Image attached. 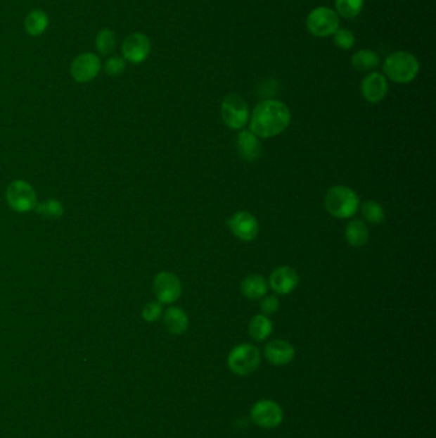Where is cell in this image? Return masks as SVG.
<instances>
[{"label":"cell","instance_id":"29","mask_svg":"<svg viewBox=\"0 0 436 438\" xmlns=\"http://www.w3.org/2000/svg\"><path fill=\"white\" fill-rule=\"evenodd\" d=\"M260 300V309L262 311V314L273 315L276 311H279L281 303H279V299L275 296V295L264 296Z\"/></svg>","mask_w":436,"mask_h":438},{"label":"cell","instance_id":"1","mask_svg":"<svg viewBox=\"0 0 436 438\" xmlns=\"http://www.w3.org/2000/svg\"><path fill=\"white\" fill-rule=\"evenodd\" d=\"M290 111L279 100H264L253 109L250 115V131L259 139L275 137L288 128Z\"/></svg>","mask_w":436,"mask_h":438},{"label":"cell","instance_id":"18","mask_svg":"<svg viewBox=\"0 0 436 438\" xmlns=\"http://www.w3.org/2000/svg\"><path fill=\"white\" fill-rule=\"evenodd\" d=\"M269 284L260 275L247 276L241 283V292L250 300H260L267 295Z\"/></svg>","mask_w":436,"mask_h":438},{"label":"cell","instance_id":"7","mask_svg":"<svg viewBox=\"0 0 436 438\" xmlns=\"http://www.w3.org/2000/svg\"><path fill=\"white\" fill-rule=\"evenodd\" d=\"M7 200L15 212L27 213L36 206L35 191L31 184L17 180L8 186Z\"/></svg>","mask_w":436,"mask_h":438},{"label":"cell","instance_id":"11","mask_svg":"<svg viewBox=\"0 0 436 438\" xmlns=\"http://www.w3.org/2000/svg\"><path fill=\"white\" fill-rule=\"evenodd\" d=\"M253 422L261 428H275L283 422V411L278 403L262 400L255 403L251 409Z\"/></svg>","mask_w":436,"mask_h":438},{"label":"cell","instance_id":"23","mask_svg":"<svg viewBox=\"0 0 436 438\" xmlns=\"http://www.w3.org/2000/svg\"><path fill=\"white\" fill-rule=\"evenodd\" d=\"M362 214H364L366 222H368L371 225H380L385 219L384 208L375 200H368L362 205Z\"/></svg>","mask_w":436,"mask_h":438},{"label":"cell","instance_id":"3","mask_svg":"<svg viewBox=\"0 0 436 438\" xmlns=\"http://www.w3.org/2000/svg\"><path fill=\"white\" fill-rule=\"evenodd\" d=\"M420 64L412 54L406 51H397L385 59L384 72L387 78L398 84H407L418 75Z\"/></svg>","mask_w":436,"mask_h":438},{"label":"cell","instance_id":"17","mask_svg":"<svg viewBox=\"0 0 436 438\" xmlns=\"http://www.w3.org/2000/svg\"><path fill=\"white\" fill-rule=\"evenodd\" d=\"M164 325L169 332L173 334H183L188 330L190 319L182 308L172 306L164 314Z\"/></svg>","mask_w":436,"mask_h":438},{"label":"cell","instance_id":"6","mask_svg":"<svg viewBox=\"0 0 436 438\" xmlns=\"http://www.w3.org/2000/svg\"><path fill=\"white\" fill-rule=\"evenodd\" d=\"M307 29L312 35L320 37L334 35L339 29V17L331 8H316L307 17Z\"/></svg>","mask_w":436,"mask_h":438},{"label":"cell","instance_id":"28","mask_svg":"<svg viewBox=\"0 0 436 438\" xmlns=\"http://www.w3.org/2000/svg\"><path fill=\"white\" fill-rule=\"evenodd\" d=\"M162 304H160V303H155V301L148 303V304L143 308V311H142V317H143V319H145L146 322H148V323H153L155 320H158V319L162 317Z\"/></svg>","mask_w":436,"mask_h":438},{"label":"cell","instance_id":"19","mask_svg":"<svg viewBox=\"0 0 436 438\" xmlns=\"http://www.w3.org/2000/svg\"><path fill=\"white\" fill-rule=\"evenodd\" d=\"M370 237L368 228L365 225V222L359 219H353L347 227H345V239L348 244L354 248L365 246Z\"/></svg>","mask_w":436,"mask_h":438},{"label":"cell","instance_id":"26","mask_svg":"<svg viewBox=\"0 0 436 438\" xmlns=\"http://www.w3.org/2000/svg\"><path fill=\"white\" fill-rule=\"evenodd\" d=\"M36 211L46 218H58L63 214V206L56 200H49L44 204L39 205Z\"/></svg>","mask_w":436,"mask_h":438},{"label":"cell","instance_id":"9","mask_svg":"<svg viewBox=\"0 0 436 438\" xmlns=\"http://www.w3.org/2000/svg\"><path fill=\"white\" fill-rule=\"evenodd\" d=\"M228 227L238 240L251 242L259 234L260 225L256 217L250 212H237L228 219Z\"/></svg>","mask_w":436,"mask_h":438},{"label":"cell","instance_id":"30","mask_svg":"<svg viewBox=\"0 0 436 438\" xmlns=\"http://www.w3.org/2000/svg\"><path fill=\"white\" fill-rule=\"evenodd\" d=\"M126 68L124 58L112 57L106 61L105 72L109 76H120Z\"/></svg>","mask_w":436,"mask_h":438},{"label":"cell","instance_id":"20","mask_svg":"<svg viewBox=\"0 0 436 438\" xmlns=\"http://www.w3.org/2000/svg\"><path fill=\"white\" fill-rule=\"evenodd\" d=\"M273 332V323L265 314L255 315L248 325V333L255 341L261 342Z\"/></svg>","mask_w":436,"mask_h":438},{"label":"cell","instance_id":"2","mask_svg":"<svg viewBox=\"0 0 436 438\" xmlns=\"http://www.w3.org/2000/svg\"><path fill=\"white\" fill-rule=\"evenodd\" d=\"M323 204L334 218H351L359 209V198L351 187L338 184L328 190Z\"/></svg>","mask_w":436,"mask_h":438},{"label":"cell","instance_id":"12","mask_svg":"<svg viewBox=\"0 0 436 438\" xmlns=\"http://www.w3.org/2000/svg\"><path fill=\"white\" fill-rule=\"evenodd\" d=\"M101 70L100 58L94 53H84L70 64V75L77 82H89L96 77Z\"/></svg>","mask_w":436,"mask_h":438},{"label":"cell","instance_id":"5","mask_svg":"<svg viewBox=\"0 0 436 438\" xmlns=\"http://www.w3.org/2000/svg\"><path fill=\"white\" fill-rule=\"evenodd\" d=\"M222 118L231 130H243L250 120V108L238 94H229L222 103Z\"/></svg>","mask_w":436,"mask_h":438},{"label":"cell","instance_id":"22","mask_svg":"<svg viewBox=\"0 0 436 438\" xmlns=\"http://www.w3.org/2000/svg\"><path fill=\"white\" fill-rule=\"evenodd\" d=\"M379 56L373 50H359L352 57V65L361 72L371 71L379 65Z\"/></svg>","mask_w":436,"mask_h":438},{"label":"cell","instance_id":"16","mask_svg":"<svg viewBox=\"0 0 436 438\" xmlns=\"http://www.w3.org/2000/svg\"><path fill=\"white\" fill-rule=\"evenodd\" d=\"M238 154L246 162H255L260 158L262 153L260 139L252 134L250 130H242L237 137Z\"/></svg>","mask_w":436,"mask_h":438},{"label":"cell","instance_id":"15","mask_svg":"<svg viewBox=\"0 0 436 438\" xmlns=\"http://www.w3.org/2000/svg\"><path fill=\"white\" fill-rule=\"evenodd\" d=\"M265 358L274 365H287L295 359V350L286 339H273L264 350Z\"/></svg>","mask_w":436,"mask_h":438},{"label":"cell","instance_id":"24","mask_svg":"<svg viewBox=\"0 0 436 438\" xmlns=\"http://www.w3.org/2000/svg\"><path fill=\"white\" fill-rule=\"evenodd\" d=\"M339 15L345 18H354L364 8V0H337L335 1Z\"/></svg>","mask_w":436,"mask_h":438},{"label":"cell","instance_id":"13","mask_svg":"<svg viewBox=\"0 0 436 438\" xmlns=\"http://www.w3.org/2000/svg\"><path fill=\"white\" fill-rule=\"evenodd\" d=\"M298 282L300 277L295 269L289 265H281L275 268L269 278V286L279 295H289L297 289Z\"/></svg>","mask_w":436,"mask_h":438},{"label":"cell","instance_id":"14","mask_svg":"<svg viewBox=\"0 0 436 438\" xmlns=\"http://www.w3.org/2000/svg\"><path fill=\"white\" fill-rule=\"evenodd\" d=\"M387 78L384 75L373 72L370 75H367L361 84V92L362 96L365 98L368 103H379L381 100L387 96Z\"/></svg>","mask_w":436,"mask_h":438},{"label":"cell","instance_id":"10","mask_svg":"<svg viewBox=\"0 0 436 438\" xmlns=\"http://www.w3.org/2000/svg\"><path fill=\"white\" fill-rule=\"evenodd\" d=\"M151 51L150 39L145 34L134 32L128 36L122 45V54L128 62L140 64L148 59Z\"/></svg>","mask_w":436,"mask_h":438},{"label":"cell","instance_id":"27","mask_svg":"<svg viewBox=\"0 0 436 438\" xmlns=\"http://www.w3.org/2000/svg\"><path fill=\"white\" fill-rule=\"evenodd\" d=\"M334 43L340 49H351L354 45V35L350 30L338 29L334 34Z\"/></svg>","mask_w":436,"mask_h":438},{"label":"cell","instance_id":"4","mask_svg":"<svg viewBox=\"0 0 436 438\" xmlns=\"http://www.w3.org/2000/svg\"><path fill=\"white\" fill-rule=\"evenodd\" d=\"M261 355L259 349L250 344H242L234 347L228 356V367L233 373L250 375L260 365Z\"/></svg>","mask_w":436,"mask_h":438},{"label":"cell","instance_id":"21","mask_svg":"<svg viewBox=\"0 0 436 438\" xmlns=\"http://www.w3.org/2000/svg\"><path fill=\"white\" fill-rule=\"evenodd\" d=\"M49 26V18L45 12L40 9H36L28 13L25 18V29L28 35L40 36L46 31Z\"/></svg>","mask_w":436,"mask_h":438},{"label":"cell","instance_id":"25","mask_svg":"<svg viewBox=\"0 0 436 438\" xmlns=\"http://www.w3.org/2000/svg\"><path fill=\"white\" fill-rule=\"evenodd\" d=\"M114 46H115V35L112 30H100L96 36V48L98 53L103 56H108L112 53Z\"/></svg>","mask_w":436,"mask_h":438},{"label":"cell","instance_id":"8","mask_svg":"<svg viewBox=\"0 0 436 438\" xmlns=\"http://www.w3.org/2000/svg\"><path fill=\"white\" fill-rule=\"evenodd\" d=\"M154 292L160 304H173L182 295V282L174 273L160 272L155 277Z\"/></svg>","mask_w":436,"mask_h":438}]
</instances>
